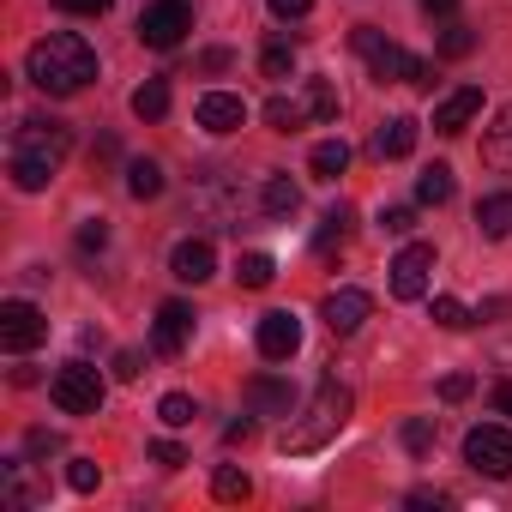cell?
<instances>
[{"label": "cell", "mask_w": 512, "mask_h": 512, "mask_svg": "<svg viewBox=\"0 0 512 512\" xmlns=\"http://www.w3.org/2000/svg\"><path fill=\"white\" fill-rule=\"evenodd\" d=\"M67 151H73V127H67V121H55V115H31V121H19L13 151H7V175H13V187H19V193H43V187L61 175Z\"/></svg>", "instance_id": "cell-1"}, {"label": "cell", "mask_w": 512, "mask_h": 512, "mask_svg": "<svg viewBox=\"0 0 512 512\" xmlns=\"http://www.w3.org/2000/svg\"><path fill=\"white\" fill-rule=\"evenodd\" d=\"M25 73H31L37 91H49V97H73V91H85V85L97 79V49H91L79 31H49L43 43H31Z\"/></svg>", "instance_id": "cell-2"}, {"label": "cell", "mask_w": 512, "mask_h": 512, "mask_svg": "<svg viewBox=\"0 0 512 512\" xmlns=\"http://www.w3.org/2000/svg\"><path fill=\"white\" fill-rule=\"evenodd\" d=\"M350 422V386H338V380H320V392H314V404H308V422H290L284 428V452H320L338 428Z\"/></svg>", "instance_id": "cell-3"}, {"label": "cell", "mask_w": 512, "mask_h": 512, "mask_svg": "<svg viewBox=\"0 0 512 512\" xmlns=\"http://www.w3.org/2000/svg\"><path fill=\"white\" fill-rule=\"evenodd\" d=\"M350 43H356V55L374 67V79H380V85H434V79H428V61H422V55H410L404 43L380 37L374 25H362Z\"/></svg>", "instance_id": "cell-4"}, {"label": "cell", "mask_w": 512, "mask_h": 512, "mask_svg": "<svg viewBox=\"0 0 512 512\" xmlns=\"http://www.w3.org/2000/svg\"><path fill=\"white\" fill-rule=\"evenodd\" d=\"M49 398L67 410V416H97L103 410V374L91 362H67L55 380H49Z\"/></svg>", "instance_id": "cell-5"}, {"label": "cell", "mask_w": 512, "mask_h": 512, "mask_svg": "<svg viewBox=\"0 0 512 512\" xmlns=\"http://www.w3.org/2000/svg\"><path fill=\"white\" fill-rule=\"evenodd\" d=\"M187 31H193V7H187V0H151V7L139 13V43L145 49H175Z\"/></svg>", "instance_id": "cell-6"}, {"label": "cell", "mask_w": 512, "mask_h": 512, "mask_svg": "<svg viewBox=\"0 0 512 512\" xmlns=\"http://www.w3.org/2000/svg\"><path fill=\"white\" fill-rule=\"evenodd\" d=\"M464 464L482 470V476H512V428L500 422H482L464 434Z\"/></svg>", "instance_id": "cell-7"}, {"label": "cell", "mask_w": 512, "mask_h": 512, "mask_svg": "<svg viewBox=\"0 0 512 512\" xmlns=\"http://www.w3.org/2000/svg\"><path fill=\"white\" fill-rule=\"evenodd\" d=\"M43 338H49V320H43V308H37V302H25V296L0 302V344H7L13 356L37 350Z\"/></svg>", "instance_id": "cell-8"}, {"label": "cell", "mask_w": 512, "mask_h": 512, "mask_svg": "<svg viewBox=\"0 0 512 512\" xmlns=\"http://www.w3.org/2000/svg\"><path fill=\"white\" fill-rule=\"evenodd\" d=\"M386 272H392V296L398 302H422L428 296V272H434V247L428 241H410Z\"/></svg>", "instance_id": "cell-9"}, {"label": "cell", "mask_w": 512, "mask_h": 512, "mask_svg": "<svg viewBox=\"0 0 512 512\" xmlns=\"http://www.w3.org/2000/svg\"><path fill=\"white\" fill-rule=\"evenodd\" d=\"M193 211H205L211 223H229L241 211V193H235L229 169H199L193 175Z\"/></svg>", "instance_id": "cell-10"}, {"label": "cell", "mask_w": 512, "mask_h": 512, "mask_svg": "<svg viewBox=\"0 0 512 512\" xmlns=\"http://www.w3.org/2000/svg\"><path fill=\"white\" fill-rule=\"evenodd\" d=\"M193 121H199L205 133H241V127H247V103H241L235 91H205V97L193 103Z\"/></svg>", "instance_id": "cell-11"}, {"label": "cell", "mask_w": 512, "mask_h": 512, "mask_svg": "<svg viewBox=\"0 0 512 512\" xmlns=\"http://www.w3.org/2000/svg\"><path fill=\"white\" fill-rule=\"evenodd\" d=\"M368 314H374V296H368V290H332V296L320 302V320H326L338 338H350Z\"/></svg>", "instance_id": "cell-12"}, {"label": "cell", "mask_w": 512, "mask_h": 512, "mask_svg": "<svg viewBox=\"0 0 512 512\" xmlns=\"http://www.w3.org/2000/svg\"><path fill=\"white\" fill-rule=\"evenodd\" d=\"M169 272H175L181 284H205V278L217 272V247H211L205 235H187V241H175V253H169Z\"/></svg>", "instance_id": "cell-13"}, {"label": "cell", "mask_w": 512, "mask_h": 512, "mask_svg": "<svg viewBox=\"0 0 512 512\" xmlns=\"http://www.w3.org/2000/svg\"><path fill=\"white\" fill-rule=\"evenodd\" d=\"M296 350H302V320L284 314V308L266 314V320H260V356H266V362H290Z\"/></svg>", "instance_id": "cell-14"}, {"label": "cell", "mask_w": 512, "mask_h": 512, "mask_svg": "<svg viewBox=\"0 0 512 512\" xmlns=\"http://www.w3.org/2000/svg\"><path fill=\"white\" fill-rule=\"evenodd\" d=\"M187 338H193V308H187V302H163V308H157V332H151L157 356H181Z\"/></svg>", "instance_id": "cell-15"}, {"label": "cell", "mask_w": 512, "mask_h": 512, "mask_svg": "<svg viewBox=\"0 0 512 512\" xmlns=\"http://www.w3.org/2000/svg\"><path fill=\"white\" fill-rule=\"evenodd\" d=\"M476 115H482V91H476V85H458L452 97H440V109H434V133L452 139V133H464Z\"/></svg>", "instance_id": "cell-16"}, {"label": "cell", "mask_w": 512, "mask_h": 512, "mask_svg": "<svg viewBox=\"0 0 512 512\" xmlns=\"http://www.w3.org/2000/svg\"><path fill=\"white\" fill-rule=\"evenodd\" d=\"M247 404L260 410V416H290L296 392H290V380H278V374H253V380H247Z\"/></svg>", "instance_id": "cell-17"}, {"label": "cell", "mask_w": 512, "mask_h": 512, "mask_svg": "<svg viewBox=\"0 0 512 512\" xmlns=\"http://www.w3.org/2000/svg\"><path fill=\"white\" fill-rule=\"evenodd\" d=\"M416 133H422L416 115H392V121L374 133V151H380V157H410V151H416Z\"/></svg>", "instance_id": "cell-18"}, {"label": "cell", "mask_w": 512, "mask_h": 512, "mask_svg": "<svg viewBox=\"0 0 512 512\" xmlns=\"http://www.w3.org/2000/svg\"><path fill=\"white\" fill-rule=\"evenodd\" d=\"M482 157H488L500 175H512V103H506V109L494 115V127L482 133Z\"/></svg>", "instance_id": "cell-19"}, {"label": "cell", "mask_w": 512, "mask_h": 512, "mask_svg": "<svg viewBox=\"0 0 512 512\" xmlns=\"http://www.w3.org/2000/svg\"><path fill=\"white\" fill-rule=\"evenodd\" d=\"M476 229H482L488 241H506V235H512V193H488V199L476 205Z\"/></svg>", "instance_id": "cell-20"}, {"label": "cell", "mask_w": 512, "mask_h": 512, "mask_svg": "<svg viewBox=\"0 0 512 512\" xmlns=\"http://www.w3.org/2000/svg\"><path fill=\"white\" fill-rule=\"evenodd\" d=\"M308 115H314V109H308V91H302V97H272V103H266V127H272V133H296Z\"/></svg>", "instance_id": "cell-21"}, {"label": "cell", "mask_w": 512, "mask_h": 512, "mask_svg": "<svg viewBox=\"0 0 512 512\" xmlns=\"http://www.w3.org/2000/svg\"><path fill=\"white\" fill-rule=\"evenodd\" d=\"M308 169H314L320 181H338V175L350 169V145H344V139H320L314 157H308Z\"/></svg>", "instance_id": "cell-22"}, {"label": "cell", "mask_w": 512, "mask_h": 512, "mask_svg": "<svg viewBox=\"0 0 512 512\" xmlns=\"http://www.w3.org/2000/svg\"><path fill=\"white\" fill-rule=\"evenodd\" d=\"M127 193H133V199H157V193H163V163L133 157V163H127Z\"/></svg>", "instance_id": "cell-23"}, {"label": "cell", "mask_w": 512, "mask_h": 512, "mask_svg": "<svg viewBox=\"0 0 512 512\" xmlns=\"http://www.w3.org/2000/svg\"><path fill=\"white\" fill-rule=\"evenodd\" d=\"M133 115H139V121H163V115H169V85H163V79H145V85L133 91Z\"/></svg>", "instance_id": "cell-24"}, {"label": "cell", "mask_w": 512, "mask_h": 512, "mask_svg": "<svg viewBox=\"0 0 512 512\" xmlns=\"http://www.w3.org/2000/svg\"><path fill=\"white\" fill-rule=\"evenodd\" d=\"M260 205H266L272 217H290V211L302 205V187H296L290 175H272V181H266V193H260Z\"/></svg>", "instance_id": "cell-25"}, {"label": "cell", "mask_w": 512, "mask_h": 512, "mask_svg": "<svg viewBox=\"0 0 512 512\" xmlns=\"http://www.w3.org/2000/svg\"><path fill=\"white\" fill-rule=\"evenodd\" d=\"M235 278H241V290H266V284L278 278L272 253H241V260H235Z\"/></svg>", "instance_id": "cell-26"}, {"label": "cell", "mask_w": 512, "mask_h": 512, "mask_svg": "<svg viewBox=\"0 0 512 512\" xmlns=\"http://www.w3.org/2000/svg\"><path fill=\"white\" fill-rule=\"evenodd\" d=\"M416 199H422V205H446V199H452V169H446V163L422 169V175H416Z\"/></svg>", "instance_id": "cell-27"}, {"label": "cell", "mask_w": 512, "mask_h": 512, "mask_svg": "<svg viewBox=\"0 0 512 512\" xmlns=\"http://www.w3.org/2000/svg\"><path fill=\"white\" fill-rule=\"evenodd\" d=\"M344 235H350V205H332V211H326V223H320V235H314V247H320V253H332Z\"/></svg>", "instance_id": "cell-28"}, {"label": "cell", "mask_w": 512, "mask_h": 512, "mask_svg": "<svg viewBox=\"0 0 512 512\" xmlns=\"http://www.w3.org/2000/svg\"><path fill=\"white\" fill-rule=\"evenodd\" d=\"M97 482H103V464L97 458H67V488L73 494H97Z\"/></svg>", "instance_id": "cell-29"}, {"label": "cell", "mask_w": 512, "mask_h": 512, "mask_svg": "<svg viewBox=\"0 0 512 512\" xmlns=\"http://www.w3.org/2000/svg\"><path fill=\"white\" fill-rule=\"evenodd\" d=\"M7 500H13V506H31V500H37L31 464H25V458H7Z\"/></svg>", "instance_id": "cell-30"}, {"label": "cell", "mask_w": 512, "mask_h": 512, "mask_svg": "<svg viewBox=\"0 0 512 512\" xmlns=\"http://www.w3.org/2000/svg\"><path fill=\"white\" fill-rule=\"evenodd\" d=\"M211 494H217V500H247V494H253V482H247V470L223 464V470L211 476Z\"/></svg>", "instance_id": "cell-31"}, {"label": "cell", "mask_w": 512, "mask_h": 512, "mask_svg": "<svg viewBox=\"0 0 512 512\" xmlns=\"http://www.w3.org/2000/svg\"><path fill=\"white\" fill-rule=\"evenodd\" d=\"M308 109H314V121H338V91H332V79H308Z\"/></svg>", "instance_id": "cell-32"}, {"label": "cell", "mask_w": 512, "mask_h": 512, "mask_svg": "<svg viewBox=\"0 0 512 512\" xmlns=\"http://www.w3.org/2000/svg\"><path fill=\"white\" fill-rule=\"evenodd\" d=\"M470 320H476V314H470L458 296H434V326H446V332H464Z\"/></svg>", "instance_id": "cell-33"}, {"label": "cell", "mask_w": 512, "mask_h": 512, "mask_svg": "<svg viewBox=\"0 0 512 512\" xmlns=\"http://www.w3.org/2000/svg\"><path fill=\"white\" fill-rule=\"evenodd\" d=\"M470 49H476V31H470V25H446V37H440V55H446V61H464Z\"/></svg>", "instance_id": "cell-34"}, {"label": "cell", "mask_w": 512, "mask_h": 512, "mask_svg": "<svg viewBox=\"0 0 512 512\" xmlns=\"http://www.w3.org/2000/svg\"><path fill=\"white\" fill-rule=\"evenodd\" d=\"M157 416H163L169 428H187V422H193V398H187V392H163V404H157Z\"/></svg>", "instance_id": "cell-35"}, {"label": "cell", "mask_w": 512, "mask_h": 512, "mask_svg": "<svg viewBox=\"0 0 512 512\" xmlns=\"http://www.w3.org/2000/svg\"><path fill=\"white\" fill-rule=\"evenodd\" d=\"M260 67H266V79H290V73H296V55H290L284 43H266V55H260Z\"/></svg>", "instance_id": "cell-36"}, {"label": "cell", "mask_w": 512, "mask_h": 512, "mask_svg": "<svg viewBox=\"0 0 512 512\" xmlns=\"http://www.w3.org/2000/svg\"><path fill=\"white\" fill-rule=\"evenodd\" d=\"M380 229H386V235H410V229H416V205H386V211H380Z\"/></svg>", "instance_id": "cell-37"}, {"label": "cell", "mask_w": 512, "mask_h": 512, "mask_svg": "<svg viewBox=\"0 0 512 512\" xmlns=\"http://www.w3.org/2000/svg\"><path fill=\"white\" fill-rule=\"evenodd\" d=\"M97 247H109V223H103V217H91V223L79 229V253H97Z\"/></svg>", "instance_id": "cell-38"}, {"label": "cell", "mask_w": 512, "mask_h": 512, "mask_svg": "<svg viewBox=\"0 0 512 512\" xmlns=\"http://www.w3.org/2000/svg\"><path fill=\"white\" fill-rule=\"evenodd\" d=\"M55 7H61V13H79V19H103L115 0H55Z\"/></svg>", "instance_id": "cell-39"}, {"label": "cell", "mask_w": 512, "mask_h": 512, "mask_svg": "<svg viewBox=\"0 0 512 512\" xmlns=\"http://www.w3.org/2000/svg\"><path fill=\"white\" fill-rule=\"evenodd\" d=\"M470 386H476L470 374H446V380H440V398H446V404H458V398H470Z\"/></svg>", "instance_id": "cell-40"}, {"label": "cell", "mask_w": 512, "mask_h": 512, "mask_svg": "<svg viewBox=\"0 0 512 512\" xmlns=\"http://www.w3.org/2000/svg\"><path fill=\"white\" fill-rule=\"evenodd\" d=\"M404 446H410V452H428V446H434V428H428V422H404Z\"/></svg>", "instance_id": "cell-41"}, {"label": "cell", "mask_w": 512, "mask_h": 512, "mask_svg": "<svg viewBox=\"0 0 512 512\" xmlns=\"http://www.w3.org/2000/svg\"><path fill=\"white\" fill-rule=\"evenodd\" d=\"M151 458H157L163 470H181V464H187V452H181L175 440H157V446H151Z\"/></svg>", "instance_id": "cell-42"}, {"label": "cell", "mask_w": 512, "mask_h": 512, "mask_svg": "<svg viewBox=\"0 0 512 512\" xmlns=\"http://www.w3.org/2000/svg\"><path fill=\"white\" fill-rule=\"evenodd\" d=\"M272 13H278V19H308L314 0H272Z\"/></svg>", "instance_id": "cell-43"}, {"label": "cell", "mask_w": 512, "mask_h": 512, "mask_svg": "<svg viewBox=\"0 0 512 512\" xmlns=\"http://www.w3.org/2000/svg\"><path fill=\"white\" fill-rule=\"evenodd\" d=\"M25 446H31V452H37V458H43V452H61V434H49V428H37V434H31V440H25Z\"/></svg>", "instance_id": "cell-44"}, {"label": "cell", "mask_w": 512, "mask_h": 512, "mask_svg": "<svg viewBox=\"0 0 512 512\" xmlns=\"http://www.w3.org/2000/svg\"><path fill=\"white\" fill-rule=\"evenodd\" d=\"M115 374H121V380H139V350H121V356H115Z\"/></svg>", "instance_id": "cell-45"}, {"label": "cell", "mask_w": 512, "mask_h": 512, "mask_svg": "<svg viewBox=\"0 0 512 512\" xmlns=\"http://www.w3.org/2000/svg\"><path fill=\"white\" fill-rule=\"evenodd\" d=\"M199 67H205V73H223V67H229V49H205V61H199Z\"/></svg>", "instance_id": "cell-46"}, {"label": "cell", "mask_w": 512, "mask_h": 512, "mask_svg": "<svg viewBox=\"0 0 512 512\" xmlns=\"http://www.w3.org/2000/svg\"><path fill=\"white\" fill-rule=\"evenodd\" d=\"M247 434H253V422H247V416H241V422H229V428H223V440H229V446H241V440H247Z\"/></svg>", "instance_id": "cell-47"}, {"label": "cell", "mask_w": 512, "mask_h": 512, "mask_svg": "<svg viewBox=\"0 0 512 512\" xmlns=\"http://www.w3.org/2000/svg\"><path fill=\"white\" fill-rule=\"evenodd\" d=\"M494 410H500V416H512V386H494Z\"/></svg>", "instance_id": "cell-48"}, {"label": "cell", "mask_w": 512, "mask_h": 512, "mask_svg": "<svg viewBox=\"0 0 512 512\" xmlns=\"http://www.w3.org/2000/svg\"><path fill=\"white\" fill-rule=\"evenodd\" d=\"M422 7H428V13H446V7H458V0H422Z\"/></svg>", "instance_id": "cell-49"}]
</instances>
